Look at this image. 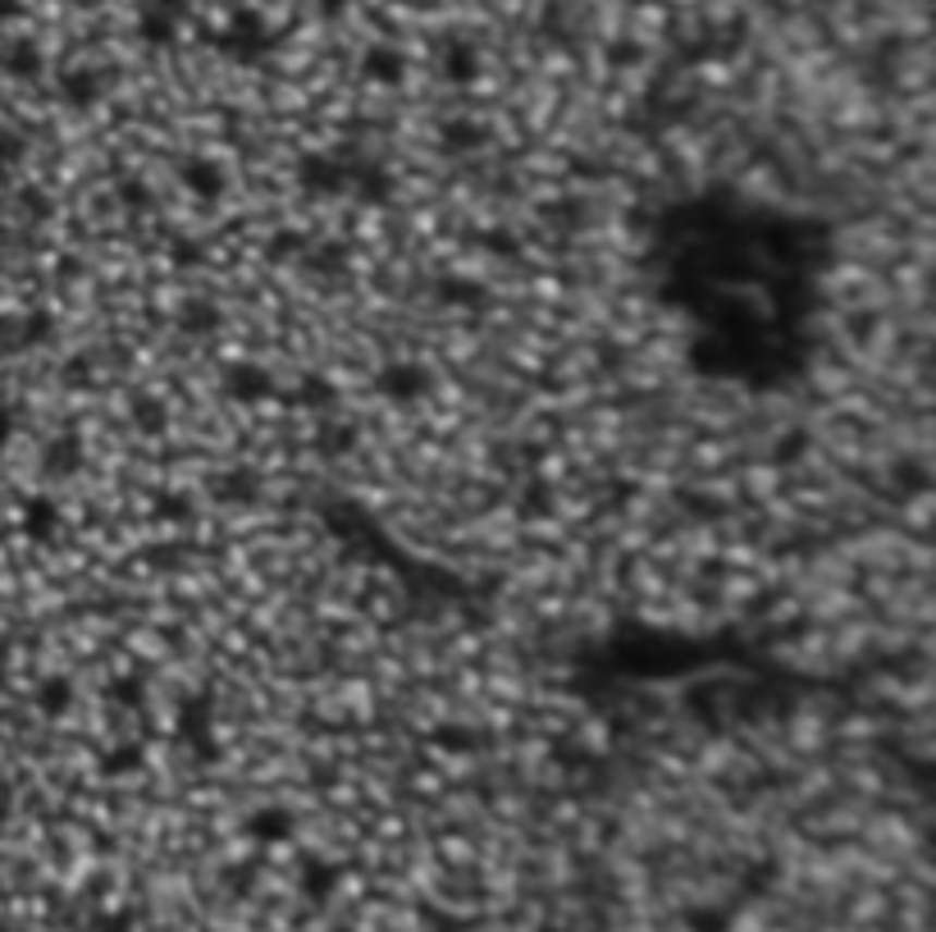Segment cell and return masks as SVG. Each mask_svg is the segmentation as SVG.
<instances>
[{
    "label": "cell",
    "mask_w": 936,
    "mask_h": 932,
    "mask_svg": "<svg viewBox=\"0 0 936 932\" xmlns=\"http://www.w3.org/2000/svg\"><path fill=\"white\" fill-rule=\"evenodd\" d=\"M0 74L14 78V83H37L46 74V51L33 37H14L0 46Z\"/></svg>",
    "instance_id": "obj_1"
},
{
    "label": "cell",
    "mask_w": 936,
    "mask_h": 932,
    "mask_svg": "<svg viewBox=\"0 0 936 932\" xmlns=\"http://www.w3.org/2000/svg\"><path fill=\"white\" fill-rule=\"evenodd\" d=\"M23 19V0H0V23Z\"/></svg>",
    "instance_id": "obj_2"
},
{
    "label": "cell",
    "mask_w": 936,
    "mask_h": 932,
    "mask_svg": "<svg viewBox=\"0 0 936 932\" xmlns=\"http://www.w3.org/2000/svg\"><path fill=\"white\" fill-rule=\"evenodd\" d=\"M147 5H160V10H170V14H179V19H183V14L192 10V0H147Z\"/></svg>",
    "instance_id": "obj_3"
},
{
    "label": "cell",
    "mask_w": 936,
    "mask_h": 932,
    "mask_svg": "<svg viewBox=\"0 0 936 932\" xmlns=\"http://www.w3.org/2000/svg\"><path fill=\"white\" fill-rule=\"evenodd\" d=\"M64 10H78V14H92V10H101V0H60Z\"/></svg>",
    "instance_id": "obj_4"
},
{
    "label": "cell",
    "mask_w": 936,
    "mask_h": 932,
    "mask_svg": "<svg viewBox=\"0 0 936 932\" xmlns=\"http://www.w3.org/2000/svg\"><path fill=\"white\" fill-rule=\"evenodd\" d=\"M621 5H631V10H654V5H663V0H621Z\"/></svg>",
    "instance_id": "obj_5"
}]
</instances>
